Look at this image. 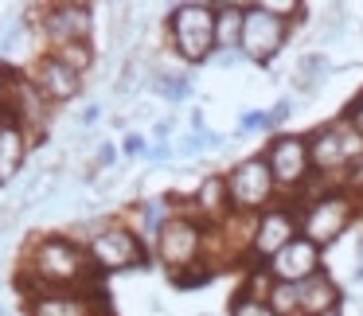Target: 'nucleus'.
<instances>
[{"mask_svg":"<svg viewBox=\"0 0 363 316\" xmlns=\"http://www.w3.org/2000/svg\"><path fill=\"white\" fill-rule=\"evenodd\" d=\"M149 149L152 145L145 141L141 133H125V141H121V152H125V157H149Z\"/></svg>","mask_w":363,"mask_h":316,"instance_id":"nucleus-24","label":"nucleus"},{"mask_svg":"<svg viewBox=\"0 0 363 316\" xmlns=\"http://www.w3.org/2000/svg\"><path fill=\"white\" fill-rule=\"evenodd\" d=\"M289 113H293V102H289V98H281V102H277L274 110H266L269 129H274V125H281V121H289Z\"/></svg>","mask_w":363,"mask_h":316,"instance_id":"nucleus-25","label":"nucleus"},{"mask_svg":"<svg viewBox=\"0 0 363 316\" xmlns=\"http://www.w3.org/2000/svg\"><path fill=\"white\" fill-rule=\"evenodd\" d=\"M242 20L246 4H215V51L242 47Z\"/></svg>","mask_w":363,"mask_h":316,"instance_id":"nucleus-18","label":"nucleus"},{"mask_svg":"<svg viewBox=\"0 0 363 316\" xmlns=\"http://www.w3.org/2000/svg\"><path fill=\"white\" fill-rule=\"evenodd\" d=\"M152 90H157L160 98H168V102H184V98L191 94V82L188 79H172V74H157Z\"/></svg>","mask_w":363,"mask_h":316,"instance_id":"nucleus-22","label":"nucleus"},{"mask_svg":"<svg viewBox=\"0 0 363 316\" xmlns=\"http://www.w3.org/2000/svg\"><path fill=\"white\" fill-rule=\"evenodd\" d=\"M297 297H301V316H324V312H332V308H340V293H336V285L324 277V269L297 285Z\"/></svg>","mask_w":363,"mask_h":316,"instance_id":"nucleus-17","label":"nucleus"},{"mask_svg":"<svg viewBox=\"0 0 363 316\" xmlns=\"http://www.w3.org/2000/svg\"><path fill=\"white\" fill-rule=\"evenodd\" d=\"M40 24H43V35H48L51 51L67 47V43H90L94 9L90 4H48Z\"/></svg>","mask_w":363,"mask_h":316,"instance_id":"nucleus-10","label":"nucleus"},{"mask_svg":"<svg viewBox=\"0 0 363 316\" xmlns=\"http://www.w3.org/2000/svg\"><path fill=\"white\" fill-rule=\"evenodd\" d=\"M113 160H118V149H113V145H102V149H98V168H110Z\"/></svg>","mask_w":363,"mask_h":316,"instance_id":"nucleus-29","label":"nucleus"},{"mask_svg":"<svg viewBox=\"0 0 363 316\" xmlns=\"http://www.w3.org/2000/svg\"><path fill=\"white\" fill-rule=\"evenodd\" d=\"M86 254L98 273H118V269H137L149 258V246L141 242L133 227L125 222H98V230L86 238Z\"/></svg>","mask_w":363,"mask_h":316,"instance_id":"nucleus-3","label":"nucleus"},{"mask_svg":"<svg viewBox=\"0 0 363 316\" xmlns=\"http://www.w3.org/2000/svg\"><path fill=\"white\" fill-rule=\"evenodd\" d=\"M203 242H207V230L199 227L191 215H172L152 246H157V258L164 261V266L172 269V277H176V273H184V269L199 266V250H203Z\"/></svg>","mask_w":363,"mask_h":316,"instance_id":"nucleus-5","label":"nucleus"},{"mask_svg":"<svg viewBox=\"0 0 363 316\" xmlns=\"http://www.w3.org/2000/svg\"><path fill=\"white\" fill-rule=\"evenodd\" d=\"M28 149H32L28 129L0 106V188L20 176V168H24V160H28Z\"/></svg>","mask_w":363,"mask_h":316,"instance_id":"nucleus-14","label":"nucleus"},{"mask_svg":"<svg viewBox=\"0 0 363 316\" xmlns=\"http://www.w3.org/2000/svg\"><path fill=\"white\" fill-rule=\"evenodd\" d=\"M352 184H355V188H363V160L355 164V172H352Z\"/></svg>","mask_w":363,"mask_h":316,"instance_id":"nucleus-32","label":"nucleus"},{"mask_svg":"<svg viewBox=\"0 0 363 316\" xmlns=\"http://www.w3.org/2000/svg\"><path fill=\"white\" fill-rule=\"evenodd\" d=\"M32 82L40 86V94L48 98L51 106H63V102H74L82 94V74L71 71L63 59H55L51 51H43L32 67Z\"/></svg>","mask_w":363,"mask_h":316,"instance_id":"nucleus-12","label":"nucleus"},{"mask_svg":"<svg viewBox=\"0 0 363 316\" xmlns=\"http://www.w3.org/2000/svg\"><path fill=\"white\" fill-rule=\"evenodd\" d=\"M51 55L63 59V63L71 67V71H79V74H86L90 63H94V47H90V43H67V47H55Z\"/></svg>","mask_w":363,"mask_h":316,"instance_id":"nucleus-21","label":"nucleus"},{"mask_svg":"<svg viewBox=\"0 0 363 316\" xmlns=\"http://www.w3.org/2000/svg\"><path fill=\"white\" fill-rule=\"evenodd\" d=\"M324 316H340V308H332V312H324Z\"/></svg>","mask_w":363,"mask_h":316,"instance_id":"nucleus-33","label":"nucleus"},{"mask_svg":"<svg viewBox=\"0 0 363 316\" xmlns=\"http://www.w3.org/2000/svg\"><path fill=\"white\" fill-rule=\"evenodd\" d=\"M0 74H4V110L28 129V137H40L51 121V102L40 94V86L32 82V74L16 71V67L0 63Z\"/></svg>","mask_w":363,"mask_h":316,"instance_id":"nucleus-4","label":"nucleus"},{"mask_svg":"<svg viewBox=\"0 0 363 316\" xmlns=\"http://www.w3.org/2000/svg\"><path fill=\"white\" fill-rule=\"evenodd\" d=\"M28 316H106L102 293H43L28 300Z\"/></svg>","mask_w":363,"mask_h":316,"instance_id":"nucleus-15","label":"nucleus"},{"mask_svg":"<svg viewBox=\"0 0 363 316\" xmlns=\"http://www.w3.org/2000/svg\"><path fill=\"white\" fill-rule=\"evenodd\" d=\"M238 59H242V51H219V55H215V63H219V67H235Z\"/></svg>","mask_w":363,"mask_h":316,"instance_id":"nucleus-30","label":"nucleus"},{"mask_svg":"<svg viewBox=\"0 0 363 316\" xmlns=\"http://www.w3.org/2000/svg\"><path fill=\"white\" fill-rule=\"evenodd\" d=\"M347 125H352L355 133L363 137V94L355 98V102H352V110H347Z\"/></svg>","mask_w":363,"mask_h":316,"instance_id":"nucleus-26","label":"nucleus"},{"mask_svg":"<svg viewBox=\"0 0 363 316\" xmlns=\"http://www.w3.org/2000/svg\"><path fill=\"white\" fill-rule=\"evenodd\" d=\"M168 35L184 63H207L215 59V4L184 0L168 12Z\"/></svg>","mask_w":363,"mask_h":316,"instance_id":"nucleus-2","label":"nucleus"},{"mask_svg":"<svg viewBox=\"0 0 363 316\" xmlns=\"http://www.w3.org/2000/svg\"><path fill=\"white\" fill-rule=\"evenodd\" d=\"M230 316H277V312H274V308H269L262 297L238 293V300H235V308H230Z\"/></svg>","mask_w":363,"mask_h":316,"instance_id":"nucleus-23","label":"nucleus"},{"mask_svg":"<svg viewBox=\"0 0 363 316\" xmlns=\"http://www.w3.org/2000/svg\"><path fill=\"white\" fill-rule=\"evenodd\" d=\"M285 35H289V20L269 16L262 4H246V20H242V55L250 63H269L277 51L285 47Z\"/></svg>","mask_w":363,"mask_h":316,"instance_id":"nucleus-9","label":"nucleus"},{"mask_svg":"<svg viewBox=\"0 0 363 316\" xmlns=\"http://www.w3.org/2000/svg\"><path fill=\"white\" fill-rule=\"evenodd\" d=\"M274 176H269L266 157H250L227 172V191H230V211L238 215H262L274 196Z\"/></svg>","mask_w":363,"mask_h":316,"instance_id":"nucleus-7","label":"nucleus"},{"mask_svg":"<svg viewBox=\"0 0 363 316\" xmlns=\"http://www.w3.org/2000/svg\"><path fill=\"white\" fill-rule=\"evenodd\" d=\"M94 277L98 269L90 261L86 246H79L74 238H63V235H48L32 242L16 285L24 289V300H35L43 293H79V285L94 281Z\"/></svg>","mask_w":363,"mask_h":316,"instance_id":"nucleus-1","label":"nucleus"},{"mask_svg":"<svg viewBox=\"0 0 363 316\" xmlns=\"http://www.w3.org/2000/svg\"><path fill=\"white\" fill-rule=\"evenodd\" d=\"M308 152H313V172H332V168L347 164V152H344V141H340L336 125L316 129V133L308 137Z\"/></svg>","mask_w":363,"mask_h":316,"instance_id":"nucleus-16","label":"nucleus"},{"mask_svg":"<svg viewBox=\"0 0 363 316\" xmlns=\"http://www.w3.org/2000/svg\"><path fill=\"white\" fill-rule=\"evenodd\" d=\"M238 129H242V133H254V129H269V121H266V113H246V118L238 121Z\"/></svg>","mask_w":363,"mask_h":316,"instance_id":"nucleus-27","label":"nucleus"},{"mask_svg":"<svg viewBox=\"0 0 363 316\" xmlns=\"http://www.w3.org/2000/svg\"><path fill=\"white\" fill-rule=\"evenodd\" d=\"M24 47H28V20L24 16L4 20V24H0V59L9 63V59H16Z\"/></svg>","mask_w":363,"mask_h":316,"instance_id":"nucleus-20","label":"nucleus"},{"mask_svg":"<svg viewBox=\"0 0 363 316\" xmlns=\"http://www.w3.org/2000/svg\"><path fill=\"white\" fill-rule=\"evenodd\" d=\"M98 118H102V106H98V102H90V106H86V110H82V113H79V125H94V121H98Z\"/></svg>","mask_w":363,"mask_h":316,"instance_id":"nucleus-28","label":"nucleus"},{"mask_svg":"<svg viewBox=\"0 0 363 316\" xmlns=\"http://www.w3.org/2000/svg\"><path fill=\"white\" fill-rule=\"evenodd\" d=\"M269 164V176H274L277 188H305L313 180V152H308V137H274L269 149L262 152Z\"/></svg>","mask_w":363,"mask_h":316,"instance_id":"nucleus-8","label":"nucleus"},{"mask_svg":"<svg viewBox=\"0 0 363 316\" xmlns=\"http://www.w3.org/2000/svg\"><path fill=\"white\" fill-rule=\"evenodd\" d=\"M262 269H266L274 281H281V285H301V281H308V277L320 273V246H313L308 238L297 235L281 254H274Z\"/></svg>","mask_w":363,"mask_h":316,"instance_id":"nucleus-11","label":"nucleus"},{"mask_svg":"<svg viewBox=\"0 0 363 316\" xmlns=\"http://www.w3.org/2000/svg\"><path fill=\"white\" fill-rule=\"evenodd\" d=\"M297 219H293V211H285V207H269V211L258 215V222H254V254H258L262 261H269L274 254H281L285 246L297 238Z\"/></svg>","mask_w":363,"mask_h":316,"instance_id":"nucleus-13","label":"nucleus"},{"mask_svg":"<svg viewBox=\"0 0 363 316\" xmlns=\"http://www.w3.org/2000/svg\"><path fill=\"white\" fill-rule=\"evenodd\" d=\"M196 207L207 219H219L230 211V191H227V176H207L196 191Z\"/></svg>","mask_w":363,"mask_h":316,"instance_id":"nucleus-19","label":"nucleus"},{"mask_svg":"<svg viewBox=\"0 0 363 316\" xmlns=\"http://www.w3.org/2000/svg\"><path fill=\"white\" fill-rule=\"evenodd\" d=\"M172 133V121H157V125H152V137H157L160 145H164V137Z\"/></svg>","mask_w":363,"mask_h":316,"instance_id":"nucleus-31","label":"nucleus"},{"mask_svg":"<svg viewBox=\"0 0 363 316\" xmlns=\"http://www.w3.org/2000/svg\"><path fill=\"white\" fill-rule=\"evenodd\" d=\"M352 215H355L352 196H344V191H324V196H316L313 203L305 207V215H301V238H308L313 246L336 242L347 230Z\"/></svg>","mask_w":363,"mask_h":316,"instance_id":"nucleus-6","label":"nucleus"}]
</instances>
